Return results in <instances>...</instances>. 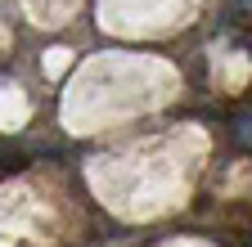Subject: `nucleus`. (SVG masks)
<instances>
[{"instance_id": "1", "label": "nucleus", "mask_w": 252, "mask_h": 247, "mask_svg": "<svg viewBox=\"0 0 252 247\" xmlns=\"http://www.w3.org/2000/svg\"><path fill=\"white\" fill-rule=\"evenodd\" d=\"M234 139L252 148V117H234Z\"/></svg>"}, {"instance_id": "2", "label": "nucleus", "mask_w": 252, "mask_h": 247, "mask_svg": "<svg viewBox=\"0 0 252 247\" xmlns=\"http://www.w3.org/2000/svg\"><path fill=\"white\" fill-rule=\"evenodd\" d=\"M239 5H243V9H252V0H239Z\"/></svg>"}]
</instances>
